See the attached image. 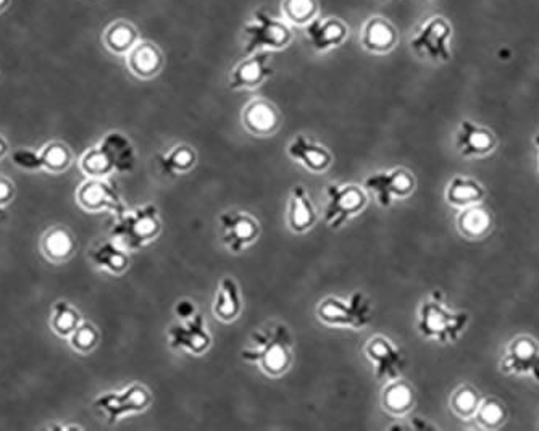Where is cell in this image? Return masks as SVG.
Wrapping results in <instances>:
<instances>
[{
  "label": "cell",
  "instance_id": "17",
  "mask_svg": "<svg viewBox=\"0 0 539 431\" xmlns=\"http://www.w3.org/2000/svg\"><path fill=\"white\" fill-rule=\"evenodd\" d=\"M310 47L318 54L335 51L349 39V26L338 17H317L304 28Z\"/></svg>",
  "mask_w": 539,
  "mask_h": 431
},
{
  "label": "cell",
  "instance_id": "38",
  "mask_svg": "<svg viewBox=\"0 0 539 431\" xmlns=\"http://www.w3.org/2000/svg\"><path fill=\"white\" fill-rule=\"evenodd\" d=\"M506 407L498 399H483L478 407L475 419L478 420L483 428H498L499 425L506 422Z\"/></svg>",
  "mask_w": 539,
  "mask_h": 431
},
{
  "label": "cell",
  "instance_id": "37",
  "mask_svg": "<svg viewBox=\"0 0 539 431\" xmlns=\"http://www.w3.org/2000/svg\"><path fill=\"white\" fill-rule=\"evenodd\" d=\"M101 339V333L97 330L96 325H92L91 322H81L80 327L73 331L72 336L68 338V343L72 346L73 351L78 354H89L94 351Z\"/></svg>",
  "mask_w": 539,
  "mask_h": 431
},
{
  "label": "cell",
  "instance_id": "35",
  "mask_svg": "<svg viewBox=\"0 0 539 431\" xmlns=\"http://www.w3.org/2000/svg\"><path fill=\"white\" fill-rule=\"evenodd\" d=\"M480 394L472 386H460L451 396V409L460 419H472L480 407Z\"/></svg>",
  "mask_w": 539,
  "mask_h": 431
},
{
  "label": "cell",
  "instance_id": "8",
  "mask_svg": "<svg viewBox=\"0 0 539 431\" xmlns=\"http://www.w3.org/2000/svg\"><path fill=\"white\" fill-rule=\"evenodd\" d=\"M328 204L325 207V223L331 230L343 228L349 220L356 218L368 206L367 191L359 185L326 186Z\"/></svg>",
  "mask_w": 539,
  "mask_h": 431
},
{
  "label": "cell",
  "instance_id": "10",
  "mask_svg": "<svg viewBox=\"0 0 539 431\" xmlns=\"http://www.w3.org/2000/svg\"><path fill=\"white\" fill-rule=\"evenodd\" d=\"M76 202L81 209L89 214H99V212H112L118 215L125 212L122 196L118 191L115 181L107 178H88L81 183L76 191Z\"/></svg>",
  "mask_w": 539,
  "mask_h": 431
},
{
  "label": "cell",
  "instance_id": "13",
  "mask_svg": "<svg viewBox=\"0 0 539 431\" xmlns=\"http://www.w3.org/2000/svg\"><path fill=\"white\" fill-rule=\"evenodd\" d=\"M222 230L223 244L233 254H241L247 247L257 243L260 225L252 215L239 210H228L218 218Z\"/></svg>",
  "mask_w": 539,
  "mask_h": 431
},
{
  "label": "cell",
  "instance_id": "14",
  "mask_svg": "<svg viewBox=\"0 0 539 431\" xmlns=\"http://www.w3.org/2000/svg\"><path fill=\"white\" fill-rule=\"evenodd\" d=\"M367 359L373 364L377 380L391 381L401 378L406 369V359L401 349L383 335L372 336L365 344Z\"/></svg>",
  "mask_w": 539,
  "mask_h": 431
},
{
  "label": "cell",
  "instance_id": "19",
  "mask_svg": "<svg viewBox=\"0 0 539 431\" xmlns=\"http://www.w3.org/2000/svg\"><path fill=\"white\" fill-rule=\"evenodd\" d=\"M241 122L249 133L265 138L273 136L280 130L281 113L273 102L267 101L264 97H257L247 102L241 112Z\"/></svg>",
  "mask_w": 539,
  "mask_h": 431
},
{
  "label": "cell",
  "instance_id": "28",
  "mask_svg": "<svg viewBox=\"0 0 539 431\" xmlns=\"http://www.w3.org/2000/svg\"><path fill=\"white\" fill-rule=\"evenodd\" d=\"M381 404L388 414L394 417H404L414 407V388L402 378L386 381L385 388L381 391Z\"/></svg>",
  "mask_w": 539,
  "mask_h": 431
},
{
  "label": "cell",
  "instance_id": "43",
  "mask_svg": "<svg viewBox=\"0 0 539 431\" xmlns=\"http://www.w3.org/2000/svg\"><path fill=\"white\" fill-rule=\"evenodd\" d=\"M535 144H536V147H538V152H539V134L535 138Z\"/></svg>",
  "mask_w": 539,
  "mask_h": 431
},
{
  "label": "cell",
  "instance_id": "2",
  "mask_svg": "<svg viewBox=\"0 0 539 431\" xmlns=\"http://www.w3.org/2000/svg\"><path fill=\"white\" fill-rule=\"evenodd\" d=\"M162 233V220L159 209L154 204L138 207V209L125 210L117 215V222L110 230L115 243L128 252L141 251L151 246Z\"/></svg>",
  "mask_w": 539,
  "mask_h": 431
},
{
  "label": "cell",
  "instance_id": "39",
  "mask_svg": "<svg viewBox=\"0 0 539 431\" xmlns=\"http://www.w3.org/2000/svg\"><path fill=\"white\" fill-rule=\"evenodd\" d=\"M13 197H15V185L9 178L0 176V217L5 214L7 207L12 204Z\"/></svg>",
  "mask_w": 539,
  "mask_h": 431
},
{
  "label": "cell",
  "instance_id": "21",
  "mask_svg": "<svg viewBox=\"0 0 539 431\" xmlns=\"http://www.w3.org/2000/svg\"><path fill=\"white\" fill-rule=\"evenodd\" d=\"M288 155L314 175L325 173L333 165V155L322 144L315 143L304 134H299L289 143Z\"/></svg>",
  "mask_w": 539,
  "mask_h": 431
},
{
  "label": "cell",
  "instance_id": "31",
  "mask_svg": "<svg viewBox=\"0 0 539 431\" xmlns=\"http://www.w3.org/2000/svg\"><path fill=\"white\" fill-rule=\"evenodd\" d=\"M160 172L165 176L188 175L197 164V154L188 144H176L170 151L157 154Z\"/></svg>",
  "mask_w": 539,
  "mask_h": 431
},
{
  "label": "cell",
  "instance_id": "3",
  "mask_svg": "<svg viewBox=\"0 0 539 431\" xmlns=\"http://www.w3.org/2000/svg\"><path fill=\"white\" fill-rule=\"evenodd\" d=\"M244 55L254 52L285 51L294 39L293 26L283 18H275L265 12H254L251 20L243 28Z\"/></svg>",
  "mask_w": 539,
  "mask_h": 431
},
{
  "label": "cell",
  "instance_id": "15",
  "mask_svg": "<svg viewBox=\"0 0 539 431\" xmlns=\"http://www.w3.org/2000/svg\"><path fill=\"white\" fill-rule=\"evenodd\" d=\"M272 54L270 51L254 52V54L246 55L241 62L234 65L230 73V81L228 86L233 91H252L272 78L273 70Z\"/></svg>",
  "mask_w": 539,
  "mask_h": 431
},
{
  "label": "cell",
  "instance_id": "7",
  "mask_svg": "<svg viewBox=\"0 0 539 431\" xmlns=\"http://www.w3.org/2000/svg\"><path fill=\"white\" fill-rule=\"evenodd\" d=\"M452 26L446 18L435 15L418 26L409 46L415 55L431 62L451 60Z\"/></svg>",
  "mask_w": 539,
  "mask_h": 431
},
{
  "label": "cell",
  "instance_id": "5",
  "mask_svg": "<svg viewBox=\"0 0 539 431\" xmlns=\"http://www.w3.org/2000/svg\"><path fill=\"white\" fill-rule=\"evenodd\" d=\"M317 319L326 327L364 330L373 320L372 302L362 293H354L349 299L330 296L318 304Z\"/></svg>",
  "mask_w": 539,
  "mask_h": 431
},
{
  "label": "cell",
  "instance_id": "23",
  "mask_svg": "<svg viewBox=\"0 0 539 431\" xmlns=\"http://www.w3.org/2000/svg\"><path fill=\"white\" fill-rule=\"evenodd\" d=\"M456 146L457 151L464 157H483L494 151L496 139L494 134L483 126L465 120L460 123L457 131Z\"/></svg>",
  "mask_w": 539,
  "mask_h": 431
},
{
  "label": "cell",
  "instance_id": "6",
  "mask_svg": "<svg viewBox=\"0 0 539 431\" xmlns=\"http://www.w3.org/2000/svg\"><path fill=\"white\" fill-rule=\"evenodd\" d=\"M151 404V391L141 383H133L122 391H107L92 401V407L104 415L109 425H115L128 415L146 412Z\"/></svg>",
  "mask_w": 539,
  "mask_h": 431
},
{
  "label": "cell",
  "instance_id": "16",
  "mask_svg": "<svg viewBox=\"0 0 539 431\" xmlns=\"http://www.w3.org/2000/svg\"><path fill=\"white\" fill-rule=\"evenodd\" d=\"M501 370L510 375H530L539 383V343L531 336L515 338L502 357Z\"/></svg>",
  "mask_w": 539,
  "mask_h": 431
},
{
  "label": "cell",
  "instance_id": "9",
  "mask_svg": "<svg viewBox=\"0 0 539 431\" xmlns=\"http://www.w3.org/2000/svg\"><path fill=\"white\" fill-rule=\"evenodd\" d=\"M415 178L406 168H393L386 172H377L367 176L364 189L367 193L375 194L378 204L383 209H389L394 201H404L415 191Z\"/></svg>",
  "mask_w": 539,
  "mask_h": 431
},
{
  "label": "cell",
  "instance_id": "33",
  "mask_svg": "<svg viewBox=\"0 0 539 431\" xmlns=\"http://www.w3.org/2000/svg\"><path fill=\"white\" fill-rule=\"evenodd\" d=\"M281 17L293 28H306L320 17L318 0H281Z\"/></svg>",
  "mask_w": 539,
  "mask_h": 431
},
{
  "label": "cell",
  "instance_id": "4",
  "mask_svg": "<svg viewBox=\"0 0 539 431\" xmlns=\"http://www.w3.org/2000/svg\"><path fill=\"white\" fill-rule=\"evenodd\" d=\"M467 312H454L439 299L425 301L418 312L420 335L441 344L454 343L467 328Z\"/></svg>",
  "mask_w": 539,
  "mask_h": 431
},
{
  "label": "cell",
  "instance_id": "40",
  "mask_svg": "<svg viewBox=\"0 0 539 431\" xmlns=\"http://www.w3.org/2000/svg\"><path fill=\"white\" fill-rule=\"evenodd\" d=\"M175 314L181 322L189 320L197 314L196 304L193 301H189V299H181V301L176 302Z\"/></svg>",
  "mask_w": 539,
  "mask_h": 431
},
{
  "label": "cell",
  "instance_id": "20",
  "mask_svg": "<svg viewBox=\"0 0 539 431\" xmlns=\"http://www.w3.org/2000/svg\"><path fill=\"white\" fill-rule=\"evenodd\" d=\"M126 67L138 80H154L165 67V55L155 42L141 39L126 54Z\"/></svg>",
  "mask_w": 539,
  "mask_h": 431
},
{
  "label": "cell",
  "instance_id": "30",
  "mask_svg": "<svg viewBox=\"0 0 539 431\" xmlns=\"http://www.w3.org/2000/svg\"><path fill=\"white\" fill-rule=\"evenodd\" d=\"M485 194V188L477 180L468 176H454L446 189V201L449 206L465 209L468 206L481 204L485 199Z\"/></svg>",
  "mask_w": 539,
  "mask_h": 431
},
{
  "label": "cell",
  "instance_id": "32",
  "mask_svg": "<svg viewBox=\"0 0 539 431\" xmlns=\"http://www.w3.org/2000/svg\"><path fill=\"white\" fill-rule=\"evenodd\" d=\"M491 226H493V218L481 204L465 207L457 217V228H459L460 235L468 239L485 238L491 230Z\"/></svg>",
  "mask_w": 539,
  "mask_h": 431
},
{
  "label": "cell",
  "instance_id": "25",
  "mask_svg": "<svg viewBox=\"0 0 539 431\" xmlns=\"http://www.w3.org/2000/svg\"><path fill=\"white\" fill-rule=\"evenodd\" d=\"M101 147L105 157L112 165L115 173H130L136 164V152H134L133 143L126 138L125 134L120 131H112L105 134L101 143L97 144Z\"/></svg>",
  "mask_w": 539,
  "mask_h": 431
},
{
  "label": "cell",
  "instance_id": "11",
  "mask_svg": "<svg viewBox=\"0 0 539 431\" xmlns=\"http://www.w3.org/2000/svg\"><path fill=\"white\" fill-rule=\"evenodd\" d=\"M12 162L28 172H47L59 175V173L67 172L70 168L73 155L67 144L52 141L38 152L31 151V149H17L12 154Z\"/></svg>",
  "mask_w": 539,
  "mask_h": 431
},
{
  "label": "cell",
  "instance_id": "24",
  "mask_svg": "<svg viewBox=\"0 0 539 431\" xmlns=\"http://www.w3.org/2000/svg\"><path fill=\"white\" fill-rule=\"evenodd\" d=\"M76 243L75 236L67 226L54 225L44 233L41 239L42 254L52 264H65L72 259L75 254Z\"/></svg>",
  "mask_w": 539,
  "mask_h": 431
},
{
  "label": "cell",
  "instance_id": "36",
  "mask_svg": "<svg viewBox=\"0 0 539 431\" xmlns=\"http://www.w3.org/2000/svg\"><path fill=\"white\" fill-rule=\"evenodd\" d=\"M81 172L88 178H107L112 175L113 168L109 160L105 157L101 147L94 146L89 151L84 152L80 159Z\"/></svg>",
  "mask_w": 539,
  "mask_h": 431
},
{
  "label": "cell",
  "instance_id": "1",
  "mask_svg": "<svg viewBox=\"0 0 539 431\" xmlns=\"http://www.w3.org/2000/svg\"><path fill=\"white\" fill-rule=\"evenodd\" d=\"M251 346L241 351V357L257 365L265 375L281 377L293 364V338L285 325L254 331Z\"/></svg>",
  "mask_w": 539,
  "mask_h": 431
},
{
  "label": "cell",
  "instance_id": "22",
  "mask_svg": "<svg viewBox=\"0 0 539 431\" xmlns=\"http://www.w3.org/2000/svg\"><path fill=\"white\" fill-rule=\"evenodd\" d=\"M318 214L314 202L310 199V194L302 185L294 186L291 189L288 206V226L289 230L296 235H304L314 228L317 223Z\"/></svg>",
  "mask_w": 539,
  "mask_h": 431
},
{
  "label": "cell",
  "instance_id": "27",
  "mask_svg": "<svg viewBox=\"0 0 539 431\" xmlns=\"http://www.w3.org/2000/svg\"><path fill=\"white\" fill-rule=\"evenodd\" d=\"M243 312V299L233 277H223L214 301V315L220 322L231 323Z\"/></svg>",
  "mask_w": 539,
  "mask_h": 431
},
{
  "label": "cell",
  "instance_id": "18",
  "mask_svg": "<svg viewBox=\"0 0 539 431\" xmlns=\"http://www.w3.org/2000/svg\"><path fill=\"white\" fill-rule=\"evenodd\" d=\"M399 38V30L393 21L381 15L368 18L360 30V46L368 54H391L399 44Z\"/></svg>",
  "mask_w": 539,
  "mask_h": 431
},
{
  "label": "cell",
  "instance_id": "42",
  "mask_svg": "<svg viewBox=\"0 0 539 431\" xmlns=\"http://www.w3.org/2000/svg\"><path fill=\"white\" fill-rule=\"evenodd\" d=\"M10 4H12V0H0V15L9 9Z\"/></svg>",
  "mask_w": 539,
  "mask_h": 431
},
{
  "label": "cell",
  "instance_id": "12",
  "mask_svg": "<svg viewBox=\"0 0 539 431\" xmlns=\"http://www.w3.org/2000/svg\"><path fill=\"white\" fill-rule=\"evenodd\" d=\"M210 335L204 315L197 312L194 317L184 322L173 323L168 328V346L175 351H184L191 356H202L212 348Z\"/></svg>",
  "mask_w": 539,
  "mask_h": 431
},
{
  "label": "cell",
  "instance_id": "34",
  "mask_svg": "<svg viewBox=\"0 0 539 431\" xmlns=\"http://www.w3.org/2000/svg\"><path fill=\"white\" fill-rule=\"evenodd\" d=\"M81 322H83V317H81L80 310L75 309L70 302H55L54 307H52L51 319H49V325H51V330L54 331L55 335L68 339L72 336L73 331L80 327Z\"/></svg>",
  "mask_w": 539,
  "mask_h": 431
},
{
  "label": "cell",
  "instance_id": "29",
  "mask_svg": "<svg viewBox=\"0 0 539 431\" xmlns=\"http://www.w3.org/2000/svg\"><path fill=\"white\" fill-rule=\"evenodd\" d=\"M94 267L104 272L120 277L130 268L131 260L128 256V251H125L120 244L115 241H107V243L99 244L96 249H92L89 254Z\"/></svg>",
  "mask_w": 539,
  "mask_h": 431
},
{
  "label": "cell",
  "instance_id": "41",
  "mask_svg": "<svg viewBox=\"0 0 539 431\" xmlns=\"http://www.w3.org/2000/svg\"><path fill=\"white\" fill-rule=\"evenodd\" d=\"M7 154H9V143L4 136H0V160L4 159Z\"/></svg>",
  "mask_w": 539,
  "mask_h": 431
},
{
  "label": "cell",
  "instance_id": "26",
  "mask_svg": "<svg viewBox=\"0 0 539 431\" xmlns=\"http://www.w3.org/2000/svg\"><path fill=\"white\" fill-rule=\"evenodd\" d=\"M141 41V34L134 23L115 20L102 33V44L113 55H126Z\"/></svg>",
  "mask_w": 539,
  "mask_h": 431
}]
</instances>
